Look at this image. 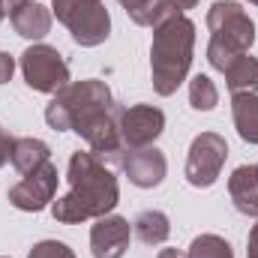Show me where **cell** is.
<instances>
[{"instance_id":"cell-1","label":"cell","mask_w":258,"mask_h":258,"mask_svg":"<svg viewBox=\"0 0 258 258\" xmlns=\"http://www.w3.org/2000/svg\"><path fill=\"white\" fill-rule=\"evenodd\" d=\"M66 180H69V192L51 204L57 222L78 225L87 219L108 216L120 201V186L114 171L96 153H84V150L72 153Z\"/></svg>"},{"instance_id":"cell-2","label":"cell","mask_w":258,"mask_h":258,"mask_svg":"<svg viewBox=\"0 0 258 258\" xmlns=\"http://www.w3.org/2000/svg\"><path fill=\"white\" fill-rule=\"evenodd\" d=\"M195 48V24L183 12H171L153 27V45H150V78L153 90L159 96L177 93V87L186 81V72L192 66Z\"/></svg>"},{"instance_id":"cell-3","label":"cell","mask_w":258,"mask_h":258,"mask_svg":"<svg viewBox=\"0 0 258 258\" xmlns=\"http://www.w3.org/2000/svg\"><path fill=\"white\" fill-rule=\"evenodd\" d=\"M207 27H210L207 60L219 72H225L255 42V24L234 0H216L207 9Z\"/></svg>"},{"instance_id":"cell-4","label":"cell","mask_w":258,"mask_h":258,"mask_svg":"<svg viewBox=\"0 0 258 258\" xmlns=\"http://www.w3.org/2000/svg\"><path fill=\"white\" fill-rule=\"evenodd\" d=\"M51 9L57 21L72 33V39L84 48L102 45L111 33V15L102 0H54Z\"/></svg>"},{"instance_id":"cell-5","label":"cell","mask_w":258,"mask_h":258,"mask_svg":"<svg viewBox=\"0 0 258 258\" xmlns=\"http://www.w3.org/2000/svg\"><path fill=\"white\" fill-rule=\"evenodd\" d=\"M96 102H111V90L105 81L99 78H87V81H75V84H66L63 90L54 93V99L45 105V123L57 132L72 129L75 117L96 105Z\"/></svg>"},{"instance_id":"cell-6","label":"cell","mask_w":258,"mask_h":258,"mask_svg":"<svg viewBox=\"0 0 258 258\" xmlns=\"http://www.w3.org/2000/svg\"><path fill=\"white\" fill-rule=\"evenodd\" d=\"M21 75L36 93H57L69 84V63L51 45H30L21 54Z\"/></svg>"},{"instance_id":"cell-7","label":"cell","mask_w":258,"mask_h":258,"mask_svg":"<svg viewBox=\"0 0 258 258\" xmlns=\"http://www.w3.org/2000/svg\"><path fill=\"white\" fill-rule=\"evenodd\" d=\"M225 159H228V144L219 132L195 135V141L189 144V156H186V180L198 189L213 186L216 177L222 174Z\"/></svg>"},{"instance_id":"cell-8","label":"cell","mask_w":258,"mask_h":258,"mask_svg":"<svg viewBox=\"0 0 258 258\" xmlns=\"http://www.w3.org/2000/svg\"><path fill=\"white\" fill-rule=\"evenodd\" d=\"M54 192H57V168L51 162H45L42 168L24 174V180L9 189V201L18 210L39 213V210H45L54 201Z\"/></svg>"},{"instance_id":"cell-9","label":"cell","mask_w":258,"mask_h":258,"mask_svg":"<svg viewBox=\"0 0 258 258\" xmlns=\"http://www.w3.org/2000/svg\"><path fill=\"white\" fill-rule=\"evenodd\" d=\"M117 126H120V141L126 150L150 147L165 129V114L156 105H132V108H120Z\"/></svg>"},{"instance_id":"cell-10","label":"cell","mask_w":258,"mask_h":258,"mask_svg":"<svg viewBox=\"0 0 258 258\" xmlns=\"http://www.w3.org/2000/svg\"><path fill=\"white\" fill-rule=\"evenodd\" d=\"M123 174L129 177L132 186L138 189H153L165 180V171H168V162H165V153L156 150V147H129L120 153V162Z\"/></svg>"},{"instance_id":"cell-11","label":"cell","mask_w":258,"mask_h":258,"mask_svg":"<svg viewBox=\"0 0 258 258\" xmlns=\"http://www.w3.org/2000/svg\"><path fill=\"white\" fill-rule=\"evenodd\" d=\"M132 228L123 216H99L90 228V249L93 258H123L129 249Z\"/></svg>"},{"instance_id":"cell-12","label":"cell","mask_w":258,"mask_h":258,"mask_svg":"<svg viewBox=\"0 0 258 258\" xmlns=\"http://www.w3.org/2000/svg\"><path fill=\"white\" fill-rule=\"evenodd\" d=\"M228 195L243 216H258V165H240L228 177Z\"/></svg>"},{"instance_id":"cell-13","label":"cell","mask_w":258,"mask_h":258,"mask_svg":"<svg viewBox=\"0 0 258 258\" xmlns=\"http://www.w3.org/2000/svg\"><path fill=\"white\" fill-rule=\"evenodd\" d=\"M9 21H12L15 33L24 36V39H42L51 30V12L42 3H33V0H24L21 6H15Z\"/></svg>"},{"instance_id":"cell-14","label":"cell","mask_w":258,"mask_h":258,"mask_svg":"<svg viewBox=\"0 0 258 258\" xmlns=\"http://www.w3.org/2000/svg\"><path fill=\"white\" fill-rule=\"evenodd\" d=\"M234 129L246 144H258V93H234L231 96Z\"/></svg>"},{"instance_id":"cell-15","label":"cell","mask_w":258,"mask_h":258,"mask_svg":"<svg viewBox=\"0 0 258 258\" xmlns=\"http://www.w3.org/2000/svg\"><path fill=\"white\" fill-rule=\"evenodd\" d=\"M48 156H51V147H48L45 141H39V138H15V141H12V156H9V162H12L21 174H30V171H36V168H42V165L48 162Z\"/></svg>"},{"instance_id":"cell-16","label":"cell","mask_w":258,"mask_h":258,"mask_svg":"<svg viewBox=\"0 0 258 258\" xmlns=\"http://www.w3.org/2000/svg\"><path fill=\"white\" fill-rule=\"evenodd\" d=\"M132 231H135V237H138L144 246H159V243L168 240L171 225H168V216H165L162 210H144V213L135 216Z\"/></svg>"},{"instance_id":"cell-17","label":"cell","mask_w":258,"mask_h":258,"mask_svg":"<svg viewBox=\"0 0 258 258\" xmlns=\"http://www.w3.org/2000/svg\"><path fill=\"white\" fill-rule=\"evenodd\" d=\"M225 84L231 93H255L258 90V60L249 54H240L225 69Z\"/></svg>"},{"instance_id":"cell-18","label":"cell","mask_w":258,"mask_h":258,"mask_svg":"<svg viewBox=\"0 0 258 258\" xmlns=\"http://www.w3.org/2000/svg\"><path fill=\"white\" fill-rule=\"evenodd\" d=\"M117 3L126 9V15L138 27H156L162 18H168L171 12H177L168 3H162V0H117Z\"/></svg>"},{"instance_id":"cell-19","label":"cell","mask_w":258,"mask_h":258,"mask_svg":"<svg viewBox=\"0 0 258 258\" xmlns=\"http://www.w3.org/2000/svg\"><path fill=\"white\" fill-rule=\"evenodd\" d=\"M219 102V90L207 75H195L189 81V105L195 111H213Z\"/></svg>"},{"instance_id":"cell-20","label":"cell","mask_w":258,"mask_h":258,"mask_svg":"<svg viewBox=\"0 0 258 258\" xmlns=\"http://www.w3.org/2000/svg\"><path fill=\"white\" fill-rule=\"evenodd\" d=\"M189 258H234L231 246L219 234H198L189 246Z\"/></svg>"},{"instance_id":"cell-21","label":"cell","mask_w":258,"mask_h":258,"mask_svg":"<svg viewBox=\"0 0 258 258\" xmlns=\"http://www.w3.org/2000/svg\"><path fill=\"white\" fill-rule=\"evenodd\" d=\"M30 258H75V252L66 246L63 240H39L30 249Z\"/></svg>"},{"instance_id":"cell-22","label":"cell","mask_w":258,"mask_h":258,"mask_svg":"<svg viewBox=\"0 0 258 258\" xmlns=\"http://www.w3.org/2000/svg\"><path fill=\"white\" fill-rule=\"evenodd\" d=\"M12 72H15V60L6 51H0V84H6L12 78Z\"/></svg>"},{"instance_id":"cell-23","label":"cell","mask_w":258,"mask_h":258,"mask_svg":"<svg viewBox=\"0 0 258 258\" xmlns=\"http://www.w3.org/2000/svg\"><path fill=\"white\" fill-rule=\"evenodd\" d=\"M12 141L15 138H9L6 132H3V126H0V168L9 162V156H12Z\"/></svg>"},{"instance_id":"cell-24","label":"cell","mask_w":258,"mask_h":258,"mask_svg":"<svg viewBox=\"0 0 258 258\" xmlns=\"http://www.w3.org/2000/svg\"><path fill=\"white\" fill-rule=\"evenodd\" d=\"M246 258H258V222L249 231V249H246Z\"/></svg>"},{"instance_id":"cell-25","label":"cell","mask_w":258,"mask_h":258,"mask_svg":"<svg viewBox=\"0 0 258 258\" xmlns=\"http://www.w3.org/2000/svg\"><path fill=\"white\" fill-rule=\"evenodd\" d=\"M162 3H168L171 9H177V12H183V9H192L198 0H162Z\"/></svg>"},{"instance_id":"cell-26","label":"cell","mask_w":258,"mask_h":258,"mask_svg":"<svg viewBox=\"0 0 258 258\" xmlns=\"http://www.w3.org/2000/svg\"><path fill=\"white\" fill-rule=\"evenodd\" d=\"M159 258H189V255H186V252H180V249H162Z\"/></svg>"},{"instance_id":"cell-27","label":"cell","mask_w":258,"mask_h":258,"mask_svg":"<svg viewBox=\"0 0 258 258\" xmlns=\"http://www.w3.org/2000/svg\"><path fill=\"white\" fill-rule=\"evenodd\" d=\"M3 15H9L6 12V0H0V21H3Z\"/></svg>"},{"instance_id":"cell-28","label":"cell","mask_w":258,"mask_h":258,"mask_svg":"<svg viewBox=\"0 0 258 258\" xmlns=\"http://www.w3.org/2000/svg\"><path fill=\"white\" fill-rule=\"evenodd\" d=\"M249 3H255V6H258V0H249Z\"/></svg>"}]
</instances>
